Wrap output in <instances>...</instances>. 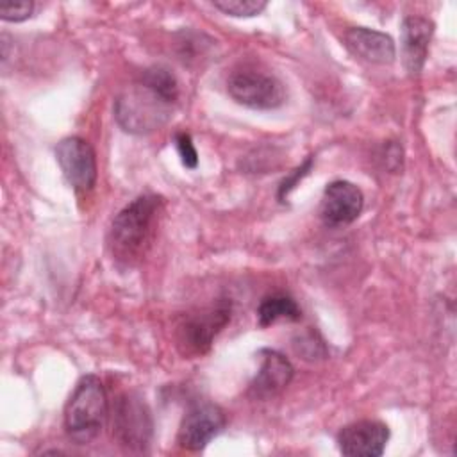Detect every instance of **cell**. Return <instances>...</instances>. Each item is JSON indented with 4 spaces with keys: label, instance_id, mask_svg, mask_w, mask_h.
I'll return each instance as SVG.
<instances>
[{
    "label": "cell",
    "instance_id": "d6986e66",
    "mask_svg": "<svg viewBox=\"0 0 457 457\" xmlns=\"http://www.w3.org/2000/svg\"><path fill=\"white\" fill-rule=\"evenodd\" d=\"M311 166H312V157H307L302 166H298L289 177H286V179L280 182V186H278V200H280V202H282V200L287 196V193L298 184V180H302V179L309 173Z\"/></svg>",
    "mask_w": 457,
    "mask_h": 457
},
{
    "label": "cell",
    "instance_id": "ba28073f",
    "mask_svg": "<svg viewBox=\"0 0 457 457\" xmlns=\"http://www.w3.org/2000/svg\"><path fill=\"white\" fill-rule=\"evenodd\" d=\"M227 423L221 407L211 402H200L191 405L179 427L177 443L189 452H198L207 446V443L216 437Z\"/></svg>",
    "mask_w": 457,
    "mask_h": 457
},
{
    "label": "cell",
    "instance_id": "8992f818",
    "mask_svg": "<svg viewBox=\"0 0 457 457\" xmlns=\"http://www.w3.org/2000/svg\"><path fill=\"white\" fill-rule=\"evenodd\" d=\"M228 95L241 105L259 111L277 109L286 100L284 84L268 73L255 70H241L227 80Z\"/></svg>",
    "mask_w": 457,
    "mask_h": 457
},
{
    "label": "cell",
    "instance_id": "e0dca14e",
    "mask_svg": "<svg viewBox=\"0 0 457 457\" xmlns=\"http://www.w3.org/2000/svg\"><path fill=\"white\" fill-rule=\"evenodd\" d=\"M34 11V4L29 0H20V2H2L0 4V18L4 21H23L30 18Z\"/></svg>",
    "mask_w": 457,
    "mask_h": 457
},
{
    "label": "cell",
    "instance_id": "7c38bea8",
    "mask_svg": "<svg viewBox=\"0 0 457 457\" xmlns=\"http://www.w3.org/2000/svg\"><path fill=\"white\" fill-rule=\"evenodd\" d=\"M345 45L355 57L371 64H391L396 55L391 36L366 27L350 29L345 34Z\"/></svg>",
    "mask_w": 457,
    "mask_h": 457
},
{
    "label": "cell",
    "instance_id": "6da1fadb",
    "mask_svg": "<svg viewBox=\"0 0 457 457\" xmlns=\"http://www.w3.org/2000/svg\"><path fill=\"white\" fill-rule=\"evenodd\" d=\"M179 100V84L171 71L148 68L114 100V118L130 134H150L161 129Z\"/></svg>",
    "mask_w": 457,
    "mask_h": 457
},
{
    "label": "cell",
    "instance_id": "5b68a950",
    "mask_svg": "<svg viewBox=\"0 0 457 457\" xmlns=\"http://www.w3.org/2000/svg\"><path fill=\"white\" fill-rule=\"evenodd\" d=\"M112 434L129 452H146L154 436V421L146 402L136 393H123L112 407Z\"/></svg>",
    "mask_w": 457,
    "mask_h": 457
},
{
    "label": "cell",
    "instance_id": "52a82bcc",
    "mask_svg": "<svg viewBox=\"0 0 457 457\" xmlns=\"http://www.w3.org/2000/svg\"><path fill=\"white\" fill-rule=\"evenodd\" d=\"M55 157L68 184L79 191H89L96 182V157L93 146L79 137L70 136L57 143Z\"/></svg>",
    "mask_w": 457,
    "mask_h": 457
},
{
    "label": "cell",
    "instance_id": "ac0fdd59",
    "mask_svg": "<svg viewBox=\"0 0 457 457\" xmlns=\"http://www.w3.org/2000/svg\"><path fill=\"white\" fill-rule=\"evenodd\" d=\"M175 146H177V152L180 155L182 164L189 170H195L198 166V154H196V148L193 145L191 136L186 134V132H179L175 136Z\"/></svg>",
    "mask_w": 457,
    "mask_h": 457
},
{
    "label": "cell",
    "instance_id": "5bb4252c",
    "mask_svg": "<svg viewBox=\"0 0 457 457\" xmlns=\"http://www.w3.org/2000/svg\"><path fill=\"white\" fill-rule=\"evenodd\" d=\"M302 318V309L298 307L296 300L284 293H273L264 296L257 307V320L261 327H268L277 320H289L298 321Z\"/></svg>",
    "mask_w": 457,
    "mask_h": 457
},
{
    "label": "cell",
    "instance_id": "9a60e30c",
    "mask_svg": "<svg viewBox=\"0 0 457 457\" xmlns=\"http://www.w3.org/2000/svg\"><path fill=\"white\" fill-rule=\"evenodd\" d=\"M212 5L225 14L237 18H252L264 11V0H214Z\"/></svg>",
    "mask_w": 457,
    "mask_h": 457
},
{
    "label": "cell",
    "instance_id": "2e32d148",
    "mask_svg": "<svg viewBox=\"0 0 457 457\" xmlns=\"http://www.w3.org/2000/svg\"><path fill=\"white\" fill-rule=\"evenodd\" d=\"M295 350L307 361H318L327 357L325 345L320 337H316L312 332L300 336L298 343H295Z\"/></svg>",
    "mask_w": 457,
    "mask_h": 457
},
{
    "label": "cell",
    "instance_id": "3957f363",
    "mask_svg": "<svg viewBox=\"0 0 457 457\" xmlns=\"http://www.w3.org/2000/svg\"><path fill=\"white\" fill-rule=\"evenodd\" d=\"M109 402L105 387L96 375H84L64 407V427L68 436L79 443L87 445L95 441L107 420Z\"/></svg>",
    "mask_w": 457,
    "mask_h": 457
},
{
    "label": "cell",
    "instance_id": "7a4b0ae2",
    "mask_svg": "<svg viewBox=\"0 0 457 457\" xmlns=\"http://www.w3.org/2000/svg\"><path fill=\"white\" fill-rule=\"evenodd\" d=\"M161 212V196L139 195L114 216L107 234V246L118 264L132 266L145 255Z\"/></svg>",
    "mask_w": 457,
    "mask_h": 457
},
{
    "label": "cell",
    "instance_id": "4fadbf2b",
    "mask_svg": "<svg viewBox=\"0 0 457 457\" xmlns=\"http://www.w3.org/2000/svg\"><path fill=\"white\" fill-rule=\"evenodd\" d=\"M432 34L434 23L428 18L407 16L402 21V54L411 75H418L423 70Z\"/></svg>",
    "mask_w": 457,
    "mask_h": 457
},
{
    "label": "cell",
    "instance_id": "30bf717a",
    "mask_svg": "<svg viewBox=\"0 0 457 457\" xmlns=\"http://www.w3.org/2000/svg\"><path fill=\"white\" fill-rule=\"evenodd\" d=\"M387 439V425L377 420H361L339 430L337 446L350 457H378L384 453Z\"/></svg>",
    "mask_w": 457,
    "mask_h": 457
},
{
    "label": "cell",
    "instance_id": "277c9868",
    "mask_svg": "<svg viewBox=\"0 0 457 457\" xmlns=\"http://www.w3.org/2000/svg\"><path fill=\"white\" fill-rule=\"evenodd\" d=\"M230 314L232 305L228 300H218L209 307L186 314L175 332L179 352L184 357H200L207 353L214 337L230 321Z\"/></svg>",
    "mask_w": 457,
    "mask_h": 457
},
{
    "label": "cell",
    "instance_id": "9c48e42d",
    "mask_svg": "<svg viewBox=\"0 0 457 457\" xmlns=\"http://www.w3.org/2000/svg\"><path fill=\"white\" fill-rule=\"evenodd\" d=\"M364 207L362 191L348 180L330 182L321 196L320 214L325 225L341 227L353 223Z\"/></svg>",
    "mask_w": 457,
    "mask_h": 457
},
{
    "label": "cell",
    "instance_id": "8fae6325",
    "mask_svg": "<svg viewBox=\"0 0 457 457\" xmlns=\"http://www.w3.org/2000/svg\"><path fill=\"white\" fill-rule=\"evenodd\" d=\"M259 355H261V366L253 380L250 382L248 395L255 400H268L277 396L289 386L295 375V370L291 362L277 350L264 348L259 352Z\"/></svg>",
    "mask_w": 457,
    "mask_h": 457
}]
</instances>
